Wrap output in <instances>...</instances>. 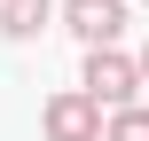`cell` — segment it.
<instances>
[{
    "label": "cell",
    "instance_id": "52a82bcc",
    "mask_svg": "<svg viewBox=\"0 0 149 141\" xmlns=\"http://www.w3.org/2000/svg\"><path fill=\"white\" fill-rule=\"evenodd\" d=\"M141 8H149V0H141Z\"/></svg>",
    "mask_w": 149,
    "mask_h": 141
},
{
    "label": "cell",
    "instance_id": "277c9868",
    "mask_svg": "<svg viewBox=\"0 0 149 141\" xmlns=\"http://www.w3.org/2000/svg\"><path fill=\"white\" fill-rule=\"evenodd\" d=\"M55 16H63V0H0V31L8 39H39Z\"/></svg>",
    "mask_w": 149,
    "mask_h": 141
},
{
    "label": "cell",
    "instance_id": "3957f363",
    "mask_svg": "<svg viewBox=\"0 0 149 141\" xmlns=\"http://www.w3.org/2000/svg\"><path fill=\"white\" fill-rule=\"evenodd\" d=\"M126 24H134V8L126 0H63V31L94 55V47H118L126 39Z\"/></svg>",
    "mask_w": 149,
    "mask_h": 141
},
{
    "label": "cell",
    "instance_id": "5b68a950",
    "mask_svg": "<svg viewBox=\"0 0 149 141\" xmlns=\"http://www.w3.org/2000/svg\"><path fill=\"white\" fill-rule=\"evenodd\" d=\"M102 141H149V102H134V110H118Z\"/></svg>",
    "mask_w": 149,
    "mask_h": 141
},
{
    "label": "cell",
    "instance_id": "6da1fadb",
    "mask_svg": "<svg viewBox=\"0 0 149 141\" xmlns=\"http://www.w3.org/2000/svg\"><path fill=\"white\" fill-rule=\"evenodd\" d=\"M79 86L118 118V110H134V102H141V63H134L126 47H94V55H86V71H79Z\"/></svg>",
    "mask_w": 149,
    "mask_h": 141
},
{
    "label": "cell",
    "instance_id": "7a4b0ae2",
    "mask_svg": "<svg viewBox=\"0 0 149 141\" xmlns=\"http://www.w3.org/2000/svg\"><path fill=\"white\" fill-rule=\"evenodd\" d=\"M39 133H47V141H102V133H110V110H102L86 86H63V94L39 102Z\"/></svg>",
    "mask_w": 149,
    "mask_h": 141
},
{
    "label": "cell",
    "instance_id": "8992f818",
    "mask_svg": "<svg viewBox=\"0 0 149 141\" xmlns=\"http://www.w3.org/2000/svg\"><path fill=\"white\" fill-rule=\"evenodd\" d=\"M134 63H141V86H149V39H141V55H134Z\"/></svg>",
    "mask_w": 149,
    "mask_h": 141
}]
</instances>
